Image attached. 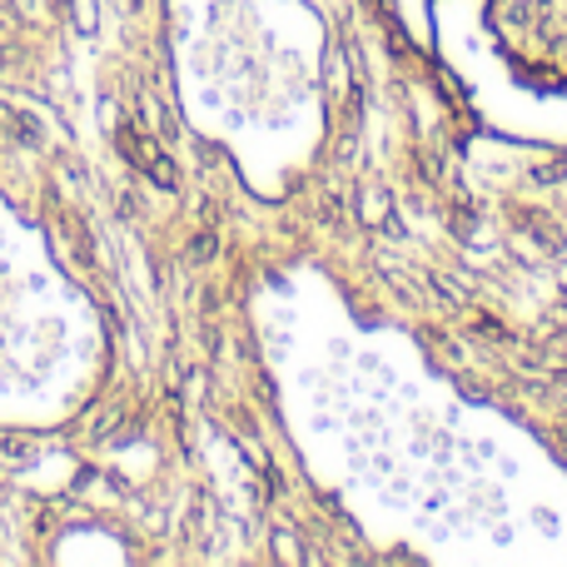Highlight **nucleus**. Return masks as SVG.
Instances as JSON below:
<instances>
[{"mask_svg":"<svg viewBox=\"0 0 567 567\" xmlns=\"http://www.w3.org/2000/svg\"><path fill=\"white\" fill-rule=\"evenodd\" d=\"M483 16L518 85L567 95V0H488Z\"/></svg>","mask_w":567,"mask_h":567,"instance_id":"f257e3e1","label":"nucleus"}]
</instances>
